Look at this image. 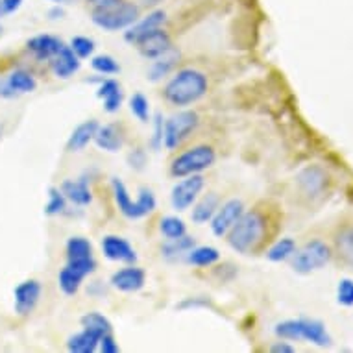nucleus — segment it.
I'll use <instances>...</instances> for the list:
<instances>
[{"label":"nucleus","mask_w":353,"mask_h":353,"mask_svg":"<svg viewBox=\"0 0 353 353\" xmlns=\"http://www.w3.org/2000/svg\"><path fill=\"white\" fill-rule=\"evenodd\" d=\"M209 89L208 76L198 69H181L165 85V100L176 108H187L203 99Z\"/></svg>","instance_id":"nucleus-1"},{"label":"nucleus","mask_w":353,"mask_h":353,"mask_svg":"<svg viewBox=\"0 0 353 353\" xmlns=\"http://www.w3.org/2000/svg\"><path fill=\"white\" fill-rule=\"evenodd\" d=\"M267 235V219L261 211H244L228 232V244L239 254H254Z\"/></svg>","instance_id":"nucleus-2"},{"label":"nucleus","mask_w":353,"mask_h":353,"mask_svg":"<svg viewBox=\"0 0 353 353\" xmlns=\"http://www.w3.org/2000/svg\"><path fill=\"white\" fill-rule=\"evenodd\" d=\"M139 19V6L132 0H102L93 4L91 21L105 32L130 28Z\"/></svg>","instance_id":"nucleus-3"},{"label":"nucleus","mask_w":353,"mask_h":353,"mask_svg":"<svg viewBox=\"0 0 353 353\" xmlns=\"http://www.w3.org/2000/svg\"><path fill=\"white\" fill-rule=\"evenodd\" d=\"M111 189H113V198H115L117 209L121 211L126 219L139 220L154 213L157 208L156 194L148 189V187H141L137 198L130 196L128 187L124 185V181L119 178H111Z\"/></svg>","instance_id":"nucleus-4"},{"label":"nucleus","mask_w":353,"mask_h":353,"mask_svg":"<svg viewBox=\"0 0 353 353\" xmlns=\"http://www.w3.org/2000/svg\"><path fill=\"white\" fill-rule=\"evenodd\" d=\"M274 333L283 341H305L316 346H330L331 336L320 320L296 319L283 320L274 327Z\"/></svg>","instance_id":"nucleus-5"},{"label":"nucleus","mask_w":353,"mask_h":353,"mask_svg":"<svg viewBox=\"0 0 353 353\" xmlns=\"http://www.w3.org/2000/svg\"><path fill=\"white\" fill-rule=\"evenodd\" d=\"M216 161V152L213 146L209 145H198L192 146L189 150L181 152L174 157L170 163V174L174 178H185L192 174H202L209 167H213Z\"/></svg>","instance_id":"nucleus-6"},{"label":"nucleus","mask_w":353,"mask_h":353,"mask_svg":"<svg viewBox=\"0 0 353 353\" xmlns=\"http://www.w3.org/2000/svg\"><path fill=\"white\" fill-rule=\"evenodd\" d=\"M198 124H200V117L192 110L178 111L172 117H168L165 121V128H163V146L167 150L180 148L191 137Z\"/></svg>","instance_id":"nucleus-7"},{"label":"nucleus","mask_w":353,"mask_h":353,"mask_svg":"<svg viewBox=\"0 0 353 353\" xmlns=\"http://www.w3.org/2000/svg\"><path fill=\"white\" fill-rule=\"evenodd\" d=\"M331 255H333V252H331L330 244H325L320 239H313V241L303 244L300 250H296L294 255H292L294 257L292 268L298 274H311L325 267L331 261Z\"/></svg>","instance_id":"nucleus-8"},{"label":"nucleus","mask_w":353,"mask_h":353,"mask_svg":"<svg viewBox=\"0 0 353 353\" xmlns=\"http://www.w3.org/2000/svg\"><path fill=\"white\" fill-rule=\"evenodd\" d=\"M203 187H205V180H203L202 174H192V176L180 178V181L172 187V192H170L172 208L180 213L192 208L202 194Z\"/></svg>","instance_id":"nucleus-9"},{"label":"nucleus","mask_w":353,"mask_h":353,"mask_svg":"<svg viewBox=\"0 0 353 353\" xmlns=\"http://www.w3.org/2000/svg\"><path fill=\"white\" fill-rule=\"evenodd\" d=\"M296 183L300 187L303 196L316 200V198L324 196L327 189H330V176L322 167L311 165V167H305L298 172Z\"/></svg>","instance_id":"nucleus-10"},{"label":"nucleus","mask_w":353,"mask_h":353,"mask_svg":"<svg viewBox=\"0 0 353 353\" xmlns=\"http://www.w3.org/2000/svg\"><path fill=\"white\" fill-rule=\"evenodd\" d=\"M244 213V203L243 200H239V198H232V200H228V202L220 203L219 209H216V213L211 219V232H213L214 237H226L228 232L232 230L233 224L241 219V214Z\"/></svg>","instance_id":"nucleus-11"},{"label":"nucleus","mask_w":353,"mask_h":353,"mask_svg":"<svg viewBox=\"0 0 353 353\" xmlns=\"http://www.w3.org/2000/svg\"><path fill=\"white\" fill-rule=\"evenodd\" d=\"M43 287L37 279H26L13 289V307L19 316H28L41 300Z\"/></svg>","instance_id":"nucleus-12"},{"label":"nucleus","mask_w":353,"mask_h":353,"mask_svg":"<svg viewBox=\"0 0 353 353\" xmlns=\"http://www.w3.org/2000/svg\"><path fill=\"white\" fill-rule=\"evenodd\" d=\"M110 283L113 289L132 294V292H139L146 283V272L141 267L135 265H128V267L117 270L111 274Z\"/></svg>","instance_id":"nucleus-13"},{"label":"nucleus","mask_w":353,"mask_h":353,"mask_svg":"<svg viewBox=\"0 0 353 353\" xmlns=\"http://www.w3.org/2000/svg\"><path fill=\"white\" fill-rule=\"evenodd\" d=\"M139 54L143 56L145 59H156V58H161L163 54L170 52L174 48L172 45V39H170V35L165 32L163 28H157L154 30L152 34L145 35L143 39L135 45Z\"/></svg>","instance_id":"nucleus-14"},{"label":"nucleus","mask_w":353,"mask_h":353,"mask_svg":"<svg viewBox=\"0 0 353 353\" xmlns=\"http://www.w3.org/2000/svg\"><path fill=\"white\" fill-rule=\"evenodd\" d=\"M165 21H167V13L163 12V10H154V12L148 13L146 17L137 19L130 28H126V32H124V39H126V43H130V45H137L145 35L152 34V32L157 28H163Z\"/></svg>","instance_id":"nucleus-15"},{"label":"nucleus","mask_w":353,"mask_h":353,"mask_svg":"<svg viewBox=\"0 0 353 353\" xmlns=\"http://www.w3.org/2000/svg\"><path fill=\"white\" fill-rule=\"evenodd\" d=\"M65 47V43L56 35L50 34H39L30 37L26 41V48L28 52L34 56L37 61H50L59 54V50Z\"/></svg>","instance_id":"nucleus-16"},{"label":"nucleus","mask_w":353,"mask_h":353,"mask_svg":"<svg viewBox=\"0 0 353 353\" xmlns=\"http://www.w3.org/2000/svg\"><path fill=\"white\" fill-rule=\"evenodd\" d=\"M102 252L104 257L115 263H124V265H134L137 261V254L132 244L126 239L117 237V235H108L102 239Z\"/></svg>","instance_id":"nucleus-17"},{"label":"nucleus","mask_w":353,"mask_h":353,"mask_svg":"<svg viewBox=\"0 0 353 353\" xmlns=\"http://www.w3.org/2000/svg\"><path fill=\"white\" fill-rule=\"evenodd\" d=\"M93 141L100 150L115 154V152L121 150L122 145H124V132H122V128L117 126V124H104V126H99Z\"/></svg>","instance_id":"nucleus-18"},{"label":"nucleus","mask_w":353,"mask_h":353,"mask_svg":"<svg viewBox=\"0 0 353 353\" xmlns=\"http://www.w3.org/2000/svg\"><path fill=\"white\" fill-rule=\"evenodd\" d=\"M50 67H52V72L58 76V78L67 80V78L74 76L76 72L80 70L81 61L74 54V50L65 45V47L59 50L58 56L50 59Z\"/></svg>","instance_id":"nucleus-19"},{"label":"nucleus","mask_w":353,"mask_h":353,"mask_svg":"<svg viewBox=\"0 0 353 353\" xmlns=\"http://www.w3.org/2000/svg\"><path fill=\"white\" fill-rule=\"evenodd\" d=\"M97 97L102 100L104 110L108 113H115V111L121 110L122 99H124L121 83L113 80V78H105V80L100 81L99 89H97Z\"/></svg>","instance_id":"nucleus-20"},{"label":"nucleus","mask_w":353,"mask_h":353,"mask_svg":"<svg viewBox=\"0 0 353 353\" xmlns=\"http://www.w3.org/2000/svg\"><path fill=\"white\" fill-rule=\"evenodd\" d=\"M59 189L67 198V202L74 203L78 208H85L93 202V192L85 180H65Z\"/></svg>","instance_id":"nucleus-21"},{"label":"nucleus","mask_w":353,"mask_h":353,"mask_svg":"<svg viewBox=\"0 0 353 353\" xmlns=\"http://www.w3.org/2000/svg\"><path fill=\"white\" fill-rule=\"evenodd\" d=\"M99 126L100 124L94 121V119H89V121H83L81 124H78V126L72 130L69 141H67V150L69 152L83 150V148H85V146L94 139V134H97Z\"/></svg>","instance_id":"nucleus-22"},{"label":"nucleus","mask_w":353,"mask_h":353,"mask_svg":"<svg viewBox=\"0 0 353 353\" xmlns=\"http://www.w3.org/2000/svg\"><path fill=\"white\" fill-rule=\"evenodd\" d=\"M333 248L339 261L353 268V224H346L335 233Z\"/></svg>","instance_id":"nucleus-23"},{"label":"nucleus","mask_w":353,"mask_h":353,"mask_svg":"<svg viewBox=\"0 0 353 353\" xmlns=\"http://www.w3.org/2000/svg\"><path fill=\"white\" fill-rule=\"evenodd\" d=\"M100 339H102L100 333L83 327L67 341V350L70 353H94L99 350Z\"/></svg>","instance_id":"nucleus-24"},{"label":"nucleus","mask_w":353,"mask_h":353,"mask_svg":"<svg viewBox=\"0 0 353 353\" xmlns=\"http://www.w3.org/2000/svg\"><path fill=\"white\" fill-rule=\"evenodd\" d=\"M219 205H220V198L216 196L214 192H209V194L202 196L200 200H196L194 205H192V213H191L192 222L198 224V226L211 222V219H213L214 213H216Z\"/></svg>","instance_id":"nucleus-25"},{"label":"nucleus","mask_w":353,"mask_h":353,"mask_svg":"<svg viewBox=\"0 0 353 353\" xmlns=\"http://www.w3.org/2000/svg\"><path fill=\"white\" fill-rule=\"evenodd\" d=\"M180 61V52L172 48L170 52L163 54L161 58L152 59L150 69H148V80L150 81H159L163 78H167L174 70V67Z\"/></svg>","instance_id":"nucleus-26"},{"label":"nucleus","mask_w":353,"mask_h":353,"mask_svg":"<svg viewBox=\"0 0 353 353\" xmlns=\"http://www.w3.org/2000/svg\"><path fill=\"white\" fill-rule=\"evenodd\" d=\"M185 261L192 267L208 268L213 267L214 263L220 261V252L213 246H192L189 254L185 255Z\"/></svg>","instance_id":"nucleus-27"},{"label":"nucleus","mask_w":353,"mask_h":353,"mask_svg":"<svg viewBox=\"0 0 353 353\" xmlns=\"http://www.w3.org/2000/svg\"><path fill=\"white\" fill-rule=\"evenodd\" d=\"M192 246H196L194 239L189 237V235H181L178 239H167V243L161 246V255L165 259H180V257H185L189 254V250Z\"/></svg>","instance_id":"nucleus-28"},{"label":"nucleus","mask_w":353,"mask_h":353,"mask_svg":"<svg viewBox=\"0 0 353 353\" xmlns=\"http://www.w3.org/2000/svg\"><path fill=\"white\" fill-rule=\"evenodd\" d=\"M83 279H85V276L78 272V270H74L72 267H69V265L65 268H61L58 274L59 289H61V292L67 296L78 294V290H80Z\"/></svg>","instance_id":"nucleus-29"},{"label":"nucleus","mask_w":353,"mask_h":353,"mask_svg":"<svg viewBox=\"0 0 353 353\" xmlns=\"http://www.w3.org/2000/svg\"><path fill=\"white\" fill-rule=\"evenodd\" d=\"M8 83L12 85V89L19 94H26V93H34L37 89V80L34 78L32 72L24 69H17L10 72V76L6 78Z\"/></svg>","instance_id":"nucleus-30"},{"label":"nucleus","mask_w":353,"mask_h":353,"mask_svg":"<svg viewBox=\"0 0 353 353\" xmlns=\"http://www.w3.org/2000/svg\"><path fill=\"white\" fill-rule=\"evenodd\" d=\"M65 252H67V261L85 259V257H93V244L83 237H70L67 241Z\"/></svg>","instance_id":"nucleus-31"},{"label":"nucleus","mask_w":353,"mask_h":353,"mask_svg":"<svg viewBox=\"0 0 353 353\" xmlns=\"http://www.w3.org/2000/svg\"><path fill=\"white\" fill-rule=\"evenodd\" d=\"M296 250L298 248H296V243L292 239H279L278 243H274L270 246V250L267 252V259L272 261V263H281V261L290 259L294 255Z\"/></svg>","instance_id":"nucleus-32"},{"label":"nucleus","mask_w":353,"mask_h":353,"mask_svg":"<svg viewBox=\"0 0 353 353\" xmlns=\"http://www.w3.org/2000/svg\"><path fill=\"white\" fill-rule=\"evenodd\" d=\"M81 327H87V330H93L100 335H105V333H113V324L110 322L108 316H104L99 311H93V313H87L81 316L80 320Z\"/></svg>","instance_id":"nucleus-33"},{"label":"nucleus","mask_w":353,"mask_h":353,"mask_svg":"<svg viewBox=\"0 0 353 353\" xmlns=\"http://www.w3.org/2000/svg\"><path fill=\"white\" fill-rule=\"evenodd\" d=\"M159 232L163 233L165 239H178L181 235H185L187 226L181 219L168 214V216H163L161 222H159Z\"/></svg>","instance_id":"nucleus-34"},{"label":"nucleus","mask_w":353,"mask_h":353,"mask_svg":"<svg viewBox=\"0 0 353 353\" xmlns=\"http://www.w3.org/2000/svg\"><path fill=\"white\" fill-rule=\"evenodd\" d=\"M65 209H67V198L61 192V189L58 187H50L48 189V202L45 205V214L48 216H56V214L65 213Z\"/></svg>","instance_id":"nucleus-35"},{"label":"nucleus","mask_w":353,"mask_h":353,"mask_svg":"<svg viewBox=\"0 0 353 353\" xmlns=\"http://www.w3.org/2000/svg\"><path fill=\"white\" fill-rule=\"evenodd\" d=\"M91 67L93 70H97L99 74L111 76V74H119L121 72V65L117 63V59L113 56H108V54H99L91 59Z\"/></svg>","instance_id":"nucleus-36"},{"label":"nucleus","mask_w":353,"mask_h":353,"mask_svg":"<svg viewBox=\"0 0 353 353\" xmlns=\"http://www.w3.org/2000/svg\"><path fill=\"white\" fill-rule=\"evenodd\" d=\"M130 111L134 113V117H137L141 122L150 121V102L143 93H135L132 99H130Z\"/></svg>","instance_id":"nucleus-37"},{"label":"nucleus","mask_w":353,"mask_h":353,"mask_svg":"<svg viewBox=\"0 0 353 353\" xmlns=\"http://www.w3.org/2000/svg\"><path fill=\"white\" fill-rule=\"evenodd\" d=\"M74 54L78 56L80 59H87L91 58L94 52V41L91 37H85V35H74L72 39H70V45H69Z\"/></svg>","instance_id":"nucleus-38"},{"label":"nucleus","mask_w":353,"mask_h":353,"mask_svg":"<svg viewBox=\"0 0 353 353\" xmlns=\"http://www.w3.org/2000/svg\"><path fill=\"white\" fill-rule=\"evenodd\" d=\"M336 298L342 305H353V281L352 279H342L336 289Z\"/></svg>","instance_id":"nucleus-39"},{"label":"nucleus","mask_w":353,"mask_h":353,"mask_svg":"<svg viewBox=\"0 0 353 353\" xmlns=\"http://www.w3.org/2000/svg\"><path fill=\"white\" fill-rule=\"evenodd\" d=\"M163 128H165V121H163L161 113L154 115V135H152L150 145L154 150H159L163 146Z\"/></svg>","instance_id":"nucleus-40"},{"label":"nucleus","mask_w":353,"mask_h":353,"mask_svg":"<svg viewBox=\"0 0 353 353\" xmlns=\"http://www.w3.org/2000/svg\"><path fill=\"white\" fill-rule=\"evenodd\" d=\"M128 163L134 170H143L146 165V152L143 148H134L128 154Z\"/></svg>","instance_id":"nucleus-41"},{"label":"nucleus","mask_w":353,"mask_h":353,"mask_svg":"<svg viewBox=\"0 0 353 353\" xmlns=\"http://www.w3.org/2000/svg\"><path fill=\"white\" fill-rule=\"evenodd\" d=\"M99 350L102 353H119L121 352V346H119V342L115 341L113 333H105V335H102V339H100Z\"/></svg>","instance_id":"nucleus-42"},{"label":"nucleus","mask_w":353,"mask_h":353,"mask_svg":"<svg viewBox=\"0 0 353 353\" xmlns=\"http://www.w3.org/2000/svg\"><path fill=\"white\" fill-rule=\"evenodd\" d=\"M17 97H21V94L13 91L12 85L8 83L6 78H0V99L13 100V99H17Z\"/></svg>","instance_id":"nucleus-43"},{"label":"nucleus","mask_w":353,"mask_h":353,"mask_svg":"<svg viewBox=\"0 0 353 353\" xmlns=\"http://www.w3.org/2000/svg\"><path fill=\"white\" fill-rule=\"evenodd\" d=\"M23 6V0H2V17H8Z\"/></svg>","instance_id":"nucleus-44"},{"label":"nucleus","mask_w":353,"mask_h":353,"mask_svg":"<svg viewBox=\"0 0 353 353\" xmlns=\"http://www.w3.org/2000/svg\"><path fill=\"white\" fill-rule=\"evenodd\" d=\"M270 352L274 353H294L296 347L287 344V342H276L272 347H270Z\"/></svg>","instance_id":"nucleus-45"},{"label":"nucleus","mask_w":353,"mask_h":353,"mask_svg":"<svg viewBox=\"0 0 353 353\" xmlns=\"http://www.w3.org/2000/svg\"><path fill=\"white\" fill-rule=\"evenodd\" d=\"M63 15H65V10L61 8V4H56V6L48 10V19H50V21H58V19H63Z\"/></svg>","instance_id":"nucleus-46"},{"label":"nucleus","mask_w":353,"mask_h":353,"mask_svg":"<svg viewBox=\"0 0 353 353\" xmlns=\"http://www.w3.org/2000/svg\"><path fill=\"white\" fill-rule=\"evenodd\" d=\"M209 305V301H200V298H192V300H185L183 303H180V309H187V307H202Z\"/></svg>","instance_id":"nucleus-47"},{"label":"nucleus","mask_w":353,"mask_h":353,"mask_svg":"<svg viewBox=\"0 0 353 353\" xmlns=\"http://www.w3.org/2000/svg\"><path fill=\"white\" fill-rule=\"evenodd\" d=\"M141 2H143L145 6H157V4H159L161 0H141Z\"/></svg>","instance_id":"nucleus-48"},{"label":"nucleus","mask_w":353,"mask_h":353,"mask_svg":"<svg viewBox=\"0 0 353 353\" xmlns=\"http://www.w3.org/2000/svg\"><path fill=\"white\" fill-rule=\"evenodd\" d=\"M50 2H54V4H70V2H74V0H50Z\"/></svg>","instance_id":"nucleus-49"},{"label":"nucleus","mask_w":353,"mask_h":353,"mask_svg":"<svg viewBox=\"0 0 353 353\" xmlns=\"http://www.w3.org/2000/svg\"><path fill=\"white\" fill-rule=\"evenodd\" d=\"M87 2H91V4H99V2H102V0H87Z\"/></svg>","instance_id":"nucleus-50"},{"label":"nucleus","mask_w":353,"mask_h":353,"mask_svg":"<svg viewBox=\"0 0 353 353\" xmlns=\"http://www.w3.org/2000/svg\"><path fill=\"white\" fill-rule=\"evenodd\" d=\"M0 17H2V0H0Z\"/></svg>","instance_id":"nucleus-51"},{"label":"nucleus","mask_w":353,"mask_h":353,"mask_svg":"<svg viewBox=\"0 0 353 353\" xmlns=\"http://www.w3.org/2000/svg\"><path fill=\"white\" fill-rule=\"evenodd\" d=\"M0 139H2V126H0Z\"/></svg>","instance_id":"nucleus-52"},{"label":"nucleus","mask_w":353,"mask_h":353,"mask_svg":"<svg viewBox=\"0 0 353 353\" xmlns=\"http://www.w3.org/2000/svg\"><path fill=\"white\" fill-rule=\"evenodd\" d=\"M0 32H2V28H0Z\"/></svg>","instance_id":"nucleus-53"}]
</instances>
